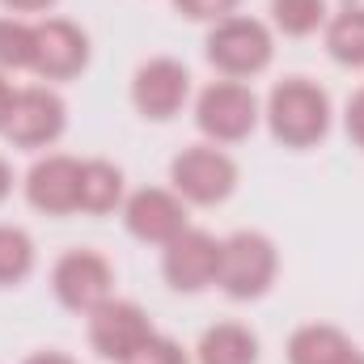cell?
I'll use <instances>...</instances> for the list:
<instances>
[{
	"instance_id": "cell-1",
	"label": "cell",
	"mask_w": 364,
	"mask_h": 364,
	"mask_svg": "<svg viewBox=\"0 0 364 364\" xmlns=\"http://www.w3.org/2000/svg\"><path fill=\"white\" fill-rule=\"evenodd\" d=\"M263 119H267V132H272L275 144H284L292 153H305V149H318L331 136L335 110H331V93L318 81L284 77V81L272 85L267 102H263Z\"/></svg>"
},
{
	"instance_id": "cell-2",
	"label": "cell",
	"mask_w": 364,
	"mask_h": 364,
	"mask_svg": "<svg viewBox=\"0 0 364 364\" xmlns=\"http://www.w3.org/2000/svg\"><path fill=\"white\" fill-rule=\"evenodd\" d=\"M203 55L208 64L225 77V81H250L259 73H267L275 60V34L267 21L233 13L225 21H216L203 38Z\"/></svg>"
},
{
	"instance_id": "cell-3",
	"label": "cell",
	"mask_w": 364,
	"mask_h": 364,
	"mask_svg": "<svg viewBox=\"0 0 364 364\" xmlns=\"http://www.w3.org/2000/svg\"><path fill=\"white\" fill-rule=\"evenodd\" d=\"M279 275V250L267 233L259 229H237L220 237V272L216 288L233 301H259L275 288Z\"/></svg>"
},
{
	"instance_id": "cell-4",
	"label": "cell",
	"mask_w": 364,
	"mask_h": 364,
	"mask_svg": "<svg viewBox=\"0 0 364 364\" xmlns=\"http://www.w3.org/2000/svg\"><path fill=\"white\" fill-rule=\"evenodd\" d=\"M263 119V106L250 85L242 81H212L208 90H199L195 97V127L208 144H242L255 136Z\"/></svg>"
},
{
	"instance_id": "cell-5",
	"label": "cell",
	"mask_w": 364,
	"mask_h": 364,
	"mask_svg": "<svg viewBox=\"0 0 364 364\" xmlns=\"http://www.w3.org/2000/svg\"><path fill=\"white\" fill-rule=\"evenodd\" d=\"M170 191L186 208H216L237 191V161L220 144H191L170 161Z\"/></svg>"
},
{
	"instance_id": "cell-6",
	"label": "cell",
	"mask_w": 364,
	"mask_h": 364,
	"mask_svg": "<svg viewBox=\"0 0 364 364\" xmlns=\"http://www.w3.org/2000/svg\"><path fill=\"white\" fill-rule=\"evenodd\" d=\"M64 127H68L64 97L51 85H26L13 97V110H9V123H4V140L13 149L38 153V149H51L64 136Z\"/></svg>"
},
{
	"instance_id": "cell-7",
	"label": "cell",
	"mask_w": 364,
	"mask_h": 364,
	"mask_svg": "<svg viewBox=\"0 0 364 364\" xmlns=\"http://www.w3.org/2000/svg\"><path fill=\"white\" fill-rule=\"evenodd\" d=\"M51 292L64 309L73 314H93L102 301L114 296V267L97 250H64L51 267Z\"/></svg>"
},
{
	"instance_id": "cell-8",
	"label": "cell",
	"mask_w": 364,
	"mask_h": 364,
	"mask_svg": "<svg viewBox=\"0 0 364 364\" xmlns=\"http://www.w3.org/2000/svg\"><path fill=\"white\" fill-rule=\"evenodd\" d=\"M85 335H90V348L102 360L123 364L144 339H153L157 331H153V318L144 314V305L110 296L93 314H85Z\"/></svg>"
},
{
	"instance_id": "cell-9",
	"label": "cell",
	"mask_w": 364,
	"mask_h": 364,
	"mask_svg": "<svg viewBox=\"0 0 364 364\" xmlns=\"http://www.w3.org/2000/svg\"><path fill=\"white\" fill-rule=\"evenodd\" d=\"M191 97V73L182 60L170 55H153L132 73V106L140 119L149 123H170L178 119L182 106Z\"/></svg>"
},
{
	"instance_id": "cell-10",
	"label": "cell",
	"mask_w": 364,
	"mask_h": 364,
	"mask_svg": "<svg viewBox=\"0 0 364 364\" xmlns=\"http://www.w3.org/2000/svg\"><path fill=\"white\" fill-rule=\"evenodd\" d=\"M90 34L68 17H47L34 26V77L38 81H77L90 68Z\"/></svg>"
},
{
	"instance_id": "cell-11",
	"label": "cell",
	"mask_w": 364,
	"mask_h": 364,
	"mask_svg": "<svg viewBox=\"0 0 364 364\" xmlns=\"http://www.w3.org/2000/svg\"><path fill=\"white\" fill-rule=\"evenodd\" d=\"M123 225L144 246H170L178 233L191 229V216L170 186H140L123 199Z\"/></svg>"
},
{
	"instance_id": "cell-12",
	"label": "cell",
	"mask_w": 364,
	"mask_h": 364,
	"mask_svg": "<svg viewBox=\"0 0 364 364\" xmlns=\"http://www.w3.org/2000/svg\"><path fill=\"white\" fill-rule=\"evenodd\" d=\"M220 272V237L208 229H186L170 246H161V275L174 292H208Z\"/></svg>"
},
{
	"instance_id": "cell-13",
	"label": "cell",
	"mask_w": 364,
	"mask_h": 364,
	"mask_svg": "<svg viewBox=\"0 0 364 364\" xmlns=\"http://www.w3.org/2000/svg\"><path fill=\"white\" fill-rule=\"evenodd\" d=\"M26 203L43 216H73L81 203V161L68 153H47L30 166L21 182Z\"/></svg>"
},
{
	"instance_id": "cell-14",
	"label": "cell",
	"mask_w": 364,
	"mask_h": 364,
	"mask_svg": "<svg viewBox=\"0 0 364 364\" xmlns=\"http://www.w3.org/2000/svg\"><path fill=\"white\" fill-rule=\"evenodd\" d=\"M352 352H356L352 339L339 326H331V322H305V326H296L288 335V348H284L288 364H343Z\"/></svg>"
},
{
	"instance_id": "cell-15",
	"label": "cell",
	"mask_w": 364,
	"mask_h": 364,
	"mask_svg": "<svg viewBox=\"0 0 364 364\" xmlns=\"http://www.w3.org/2000/svg\"><path fill=\"white\" fill-rule=\"evenodd\" d=\"M195 364H259V335L242 322H216L199 335Z\"/></svg>"
},
{
	"instance_id": "cell-16",
	"label": "cell",
	"mask_w": 364,
	"mask_h": 364,
	"mask_svg": "<svg viewBox=\"0 0 364 364\" xmlns=\"http://www.w3.org/2000/svg\"><path fill=\"white\" fill-rule=\"evenodd\" d=\"M123 199H127V182H123V170L114 161H102V157L81 161V203H77V212L110 216V212H123Z\"/></svg>"
},
{
	"instance_id": "cell-17",
	"label": "cell",
	"mask_w": 364,
	"mask_h": 364,
	"mask_svg": "<svg viewBox=\"0 0 364 364\" xmlns=\"http://www.w3.org/2000/svg\"><path fill=\"white\" fill-rule=\"evenodd\" d=\"M322 43H326V55L335 64L364 73V0H348L339 13L326 17Z\"/></svg>"
},
{
	"instance_id": "cell-18",
	"label": "cell",
	"mask_w": 364,
	"mask_h": 364,
	"mask_svg": "<svg viewBox=\"0 0 364 364\" xmlns=\"http://www.w3.org/2000/svg\"><path fill=\"white\" fill-rule=\"evenodd\" d=\"M326 0H272V26L284 38H309L326 26Z\"/></svg>"
},
{
	"instance_id": "cell-19",
	"label": "cell",
	"mask_w": 364,
	"mask_h": 364,
	"mask_svg": "<svg viewBox=\"0 0 364 364\" xmlns=\"http://www.w3.org/2000/svg\"><path fill=\"white\" fill-rule=\"evenodd\" d=\"M34 237L17 225H0V288H17L34 272Z\"/></svg>"
},
{
	"instance_id": "cell-20",
	"label": "cell",
	"mask_w": 364,
	"mask_h": 364,
	"mask_svg": "<svg viewBox=\"0 0 364 364\" xmlns=\"http://www.w3.org/2000/svg\"><path fill=\"white\" fill-rule=\"evenodd\" d=\"M34 68V21L0 17V73Z\"/></svg>"
},
{
	"instance_id": "cell-21",
	"label": "cell",
	"mask_w": 364,
	"mask_h": 364,
	"mask_svg": "<svg viewBox=\"0 0 364 364\" xmlns=\"http://www.w3.org/2000/svg\"><path fill=\"white\" fill-rule=\"evenodd\" d=\"M123 364H191V352L182 348L178 339H170V335H153V339H144Z\"/></svg>"
},
{
	"instance_id": "cell-22",
	"label": "cell",
	"mask_w": 364,
	"mask_h": 364,
	"mask_svg": "<svg viewBox=\"0 0 364 364\" xmlns=\"http://www.w3.org/2000/svg\"><path fill=\"white\" fill-rule=\"evenodd\" d=\"M237 4H242V0H174V9H178L186 21H208V26L233 17Z\"/></svg>"
},
{
	"instance_id": "cell-23",
	"label": "cell",
	"mask_w": 364,
	"mask_h": 364,
	"mask_svg": "<svg viewBox=\"0 0 364 364\" xmlns=\"http://www.w3.org/2000/svg\"><path fill=\"white\" fill-rule=\"evenodd\" d=\"M343 132H348V140L364 153V85L352 93L348 106H343Z\"/></svg>"
},
{
	"instance_id": "cell-24",
	"label": "cell",
	"mask_w": 364,
	"mask_h": 364,
	"mask_svg": "<svg viewBox=\"0 0 364 364\" xmlns=\"http://www.w3.org/2000/svg\"><path fill=\"white\" fill-rule=\"evenodd\" d=\"M0 4H4L13 17H21V13H47L55 0H0Z\"/></svg>"
},
{
	"instance_id": "cell-25",
	"label": "cell",
	"mask_w": 364,
	"mask_h": 364,
	"mask_svg": "<svg viewBox=\"0 0 364 364\" xmlns=\"http://www.w3.org/2000/svg\"><path fill=\"white\" fill-rule=\"evenodd\" d=\"M21 364H77L68 352H60V348H43V352H30Z\"/></svg>"
},
{
	"instance_id": "cell-26",
	"label": "cell",
	"mask_w": 364,
	"mask_h": 364,
	"mask_svg": "<svg viewBox=\"0 0 364 364\" xmlns=\"http://www.w3.org/2000/svg\"><path fill=\"white\" fill-rule=\"evenodd\" d=\"M13 97H17V90L9 85V77L0 73V136H4V123H9V110H13Z\"/></svg>"
},
{
	"instance_id": "cell-27",
	"label": "cell",
	"mask_w": 364,
	"mask_h": 364,
	"mask_svg": "<svg viewBox=\"0 0 364 364\" xmlns=\"http://www.w3.org/2000/svg\"><path fill=\"white\" fill-rule=\"evenodd\" d=\"M13 166H9V161H4V157H0V203H4V199H9V195H13Z\"/></svg>"
},
{
	"instance_id": "cell-28",
	"label": "cell",
	"mask_w": 364,
	"mask_h": 364,
	"mask_svg": "<svg viewBox=\"0 0 364 364\" xmlns=\"http://www.w3.org/2000/svg\"><path fill=\"white\" fill-rule=\"evenodd\" d=\"M343 364H364V352H352V356H348Z\"/></svg>"
}]
</instances>
